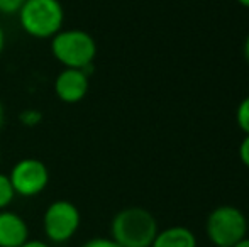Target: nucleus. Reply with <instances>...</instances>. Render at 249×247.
Instances as JSON below:
<instances>
[{"label": "nucleus", "mask_w": 249, "mask_h": 247, "mask_svg": "<svg viewBox=\"0 0 249 247\" xmlns=\"http://www.w3.org/2000/svg\"><path fill=\"white\" fill-rule=\"evenodd\" d=\"M158 232L156 218L141 207L124 208L110 224V239L121 247H151Z\"/></svg>", "instance_id": "1"}, {"label": "nucleus", "mask_w": 249, "mask_h": 247, "mask_svg": "<svg viewBox=\"0 0 249 247\" xmlns=\"http://www.w3.org/2000/svg\"><path fill=\"white\" fill-rule=\"evenodd\" d=\"M51 54L65 68H92L97 56V43L83 29H61L51 37Z\"/></svg>", "instance_id": "2"}, {"label": "nucleus", "mask_w": 249, "mask_h": 247, "mask_svg": "<svg viewBox=\"0 0 249 247\" xmlns=\"http://www.w3.org/2000/svg\"><path fill=\"white\" fill-rule=\"evenodd\" d=\"M65 9L59 0H26L19 10V24L36 39H51L63 29Z\"/></svg>", "instance_id": "3"}, {"label": "nucleus", "mask_w": 249, "mask_h": 247, "mask_svg": "<svg viewBox=\"0 0 249 247\" xmlns=\"http://www.w3.org/2000/svg\"><path fill=\"white\" fill-rule=\"evenodd\" d=\"M205 231L213 246L232 247L248 234L246 215L232 205H220L207 217Z\"/></svg>", "instance_id": "4"}, {"label": "nucleus", "mask_w": 249, "mask_h": 247, "mask_svg": "<svg viewBox=\"0 0 249 247\" xmlns=\"http://www.w3.org/2000/svg\"><path fill=\"white\" fill-rule=\"evenodd\" d=\"M82 215L73 201L56 200L48 205L43 215V231L53 244H65L76 235Z\"/></svg>", "instance_id": "5"}, {"label": "nucleus", "mask_w": 249, "mask_h": 247, "mask_svg": "<svg viewBox=\"0 0 249 247\" xmlns=\"http://www.w3.org/2000/svg\"><path fill=\"white\" fill-rule=\"evenodd\" d=\"M16 197L34 198L41 195L50 183V169L41 159L24 158L14 165L9 173Z\"/></svg>", "instance_id": "6"}, {"label": "nucleus", "mask_w": 249, "mask_h": 247, "mask_svg": "<svg viewBox=\"0 0 249 247\" xmlns=\"http://www.w3.org/2000/svg\"><path fill=\"white\" fill-rule=\"evenodd\" d=\"M90 76L83 69L65 68L54 80V93L65 103H78L89 93Z\"/></svg>", "instance_id": "7"}, {"label": "nucleus", "mask_w": 249, "mask_h": 247, "mask_svg": "<svg viewBox=\"0 0 249 247\" xmlns=\"http://www.w3.org/2000/svg\"><path fill=\"white\" fill-rule=\"evenodd\" d=\"M29 239V225L19 214L0 210V247H20Z\"/></svg>", "instance_id": "8"}, {"label": "nucleus", "mask_w": 249, "mask_h": 247, "mask_svg": "<svg viewBox=\"0 0 249 247\" xmlns=\"http://www.w3.org/2000/svg\"><path fill=\"white\" fill-rule=\"evenodd\" d=\"M151 247H197V239L187 227H168L158 232Z\"/></svg>", "instance_id": "9"}, {"label": "nucleus", "mask_w": 249, "mask_h": 247, "mask_svg": "<svg viewBox=\"0 0 249 247\" xmlns=\"http://www.w3.org/2000/svg\"><path fill=\"white\" fill-rule=\"evenodd\" d=\"M16 198V191L12 188L9 175L0 173V210H5L10 207V203Z\"/></svg>", "instance_id": "10"}, {"label": "nucleus", "mask_w": 249, "mask_h": 247, "mask_svg": "<svg viewBox=\"0 0 249 247\" xmlns=\"http://www.w3.org/2000/svg\"><path fill=\"white\" fill-rule=\"evenodd\" d=\"M236 120L241 131L246 135H249V97H246V99L239 103V107H237Z\"/></svg>", "instance_id": "11"}, {"label": "nucleus", "mask_w": 249, "mask_h": 247, "mask_svg": "<svg viewBox=\"0 0 249 247\" xmlns=\"http://www.w3.org/2000/svg\"><path fill=\"white\" fill-rule=\"evenodd\" d=\"M19 120H20V124L26 125V127H36V125L43 120V114L37 109H26L20 112Z\"/></svg>", "instance_id": "12"}, {"label": "nucleus", "mask_w": 249, "mask_h": 247, "mask_svg": "<svg viewBox=\"0 0 249 247\" xmlns=\"http://www.w3.org/2000/svg\"><path fill=\"white\" fill-rule=\"evenodd\" d=\"M24 2H26V0H0V14H5V16L19 14Z\"/></svg>", "instance_id": "13"}, {"label": "nucleus", "mask_w": 249, "mask_h": 247, "mask_svg": "<svg viewBox=\"0 0 249 247\" xmlns=\"http://www.w3.org/2000/svg\"><path fill=\"white\" fill-rule=\"evenodd\" d=\"M82 247H121V246L112 241L110 237H95L87 241Z\"/></svg>", "instance_id": "14"}, {"label": "nucleus", "mask_w": 249, "mask_h": 247, "mask_svg": "<svg viewBox=\"0 0 249 247\" xmlns=\"http://www.w3.org/2000/svg\"><path fill=\"white\" fill-rule=\"evenodd\" d=\"M239 158L241 161H243V165L249 168V135L243 139V142H241L239 146Z\"/></svg>", "instance_id": "15"}, {"label": "nucleus", "mask_w": 249, "mask_h": 247, "mask_svg": "<svg viewBox=\"0 0 249 247\" xmlns=\"http://www.w3.org/2000/svg\"><path fill=\"white\" fill-rule=\"evenodd\" d=\"M20 247H51V246L44 241H39V239H27Z\"/></svg>", "instance_id": "16"}, {"label": "nucleus", "mask_w": 249, "mask_h": 247, "mask_svg": "<svg viewBox=\"0 0 249 247\" xmlns=\"http://www.w3.org/2000/svg\"><path fill=\"white\" fill-rule=\"evenodd\" d=\"M3 48H5V33H3L2 26H0V54H2Z\"/></svg>", "instance_id": "17"}, {"label": "nucleus", "mask_w": 249, "mask_h": 247, "mask_svg": "<svg viewBox=\"0 0 249 247\" xmlns=\"http://www.w3.org/2000/svg\"><path fill=\"white\" fill-rule=\"evenodd\" d=\"M244 58H246V61L249 63V34H248L246 41H244Z\"/></svg>", "instance_id": "18"}, {"label": "nucleus", "mask_w": 249, "mask_h": 247, "mask_svg": "<svg viewBox=\"0 0 249 247\" xmlns=\"http://www.w3.org/2000/svg\"><path fill=\"white\" fill-rule=\"evenodd\" d=\"M232 247H249V239H248V237H244L243 241H239L237 244H234Z\"/></svg>", "instance_id": "19"}, {"label": "nucleus", "mask_w": 249, "mask_h": 247, "mask_svg": "<svg viewBox=\"0 0 249 247\" xmlns=\"http://www.w3.org/2000/svg\"><path fill=\"white\" fill-rule=\"evenodd\" d=\"M3 119H5V110H3V105H2V102H0V127H2V124H3Z\"/></svg>", "instance_id": "20"}, {"label": "nucleus", "mask_w": 249, "mask_h": 247, "mask_svg": "<svg viewBox=\"0 0 249 247\" xmlns=\"http://www.w3.org/2000/svg\"><path fill=\"white\" fill-rule=\"evenodd\" d=\"M237 2H239L243 7H248V9H249V0H237Z\"/></svg>", "instance_id": "21"}, {"label": "nucleus", "mask_w": 249, "mask_h": 247, "mask_svg": "<svg viewBox=\"0 0 249 247\" xmlns=\"http://www.w3.org/2000/svg\"><path fill=\"white\" fill-rule=\"evenodd\" d=\"M215 247H222V246H215Z\"/></svg>", "instance_id": "22"}]
</instances>
